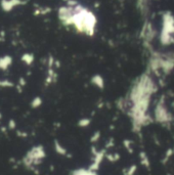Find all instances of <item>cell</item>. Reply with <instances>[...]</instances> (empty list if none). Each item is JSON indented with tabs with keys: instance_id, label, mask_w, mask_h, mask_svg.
I'll return each mask as SVG.
<instances>
[{
	"instance_id": "1",
	"label": "cell",
	"mask_w": 174,
	"mask_h": 175,
	"mask_svg": "<svg viewBox=\"0 0 174 175\" xmlns=\"http://www.w3.org/2000/svg\"><path fill=\"white\" fill-rule=\"evenodd\" d=\"M46 157L45 151L42 145H36L33 147L31 150L27 151V154L23 157L22 163L26 168H28L29 170L34 171L35 167L38 165H40L42 163V160Z\"/></svg>"
},
{
	"instance_id": "2",
	"label": "cell",
	"mask_w": 174,
	"mask_h": 175,
	"mask_svg": "<svg viewBox=\"0 0 174 175\" xmlns=\"http://www.w3.org/2000/svg\"><path fill=\"white\" fill-rule=\"evenodd\" d=\"M26 3H27V1H24V0H1L0 1L2 10L5 11V13H9L14 7Z\"/></svg>"
},
{
	"instance_id": "3",
	"label": "cell",
	"mask_w": 174,
	"mask_h": 175,
	"mask_svg": "<svg viewBox=\"0 0 174 175\" xmlns=\"http://www.w3.org/2000/svg\"><path fill=\"white\" fill-rule=\"evenodd\" d=\"M13 64V57L10 55H4L0 57V71L7 70Z\"/></svg>"
},
{
	"instance_id": "4",
	"label": "cell",
	"mask_w": 174,
	"mask_h": 175,
	"mask_svg": "<svg viewBox=\"0 0 174 175\" xmlns=\"http://www.w3.org/2000/svg\"><path fill=\"white\" fill-rule=\"evenodd\" d=\"M34 55L32 54V53H24L22 57H20V60H22V62L23 63H25L26 65H28V66H30L33 64L34 62Z\"/></svg>"
},
{
	"instance_id": "5",
	"label": "cell",
	"mask_w": 174,
	"mask_h": 175,
	"mask_svg": "<svg viewBox=\"0 0 174 175\" xmlns=\"http://www.w3.org/2000/svg\"><path fill=\"white\" fill-rule=\"evenodd\" d=\"M54 150L58 155H61V156L67 155V150L60 144V142H57V140L54 141Z\"/></svg>"
},
{
	"instance_id": "6",
	"label": "cell",
	"mask_w": 174,
	"mask_h": 175,
	"mask_svg": "<svg viewBox=\"0 0 174 175\" xmlns=\"http://www.w3.org/2000/svg\"><path fill=\"white\" fill-rule=\"evenodd\" d=\"M14 84L13 81L8 80V79H0V88H10V87H13Z\"/></svg>"
},
{
	"instance_id": "7",
	"label": "cell",
	"mask_w": 174,
	"mask_h": 175,
	"mask_svg": "<svg viewBox=\"0 0 174 175\" xmlns=\"http://www.w3.org/2000/svg\"><path fill=\"white\" fill-rule=\"evenodd\" d=\"M41 104H42V98H41L40 96H36V97H34L31 101V107L33 108V109H37Z\"/></svg>"
},
{
	"instance_id": "8",
	"label": "cell",
	"mask_w": 174,
	"mask_h": 175,
	"mask_svg": "<svg viewBox=\"0 0 174 175\" xmlns=\"http://www.w3.org/2000/svg\"><path fill=\"white\" fill-rule=\"evenodd\" d=\"M140 162L144 167H149L150 166V162H149V158L146 157V155L144 153L140 154Z\"/></svg>"
},
{
	"instance_id": "9",
	"label": "cell",
	"mask_w": 174,
	"mask_h": 175,
	"mask_svg": "<svg viewBox=\"0 0 174 175\" xmlns=\"http://www.w3.org/2000/svg\"><path fill=\"white\" fill-rule=\"evenodd\" d=\"M136 168L137 167L135 165H132L128 169H126V170L124 171V174H125V175H134L135 171H136Z\"/></svg>"
},
{
	"instance_id": "10",
	"label": "cell",
	"mask_w": 174,
	"mask_h": 175,
	"mask_svg": "<svg viewBox=\"0 0 174 175\" xmlns=\"http://www.w3.org/2000/svg\"><path fill=\"white\" fill-rule=\"evenodd\" d=\"M7 127H8V129H10V130L16 129V128H17V123H16V121H14L13 119H10V120L8 121Z\"/></svg>"
},
{
	"instance_id": "11",
	"label": "cell",
	"mask_w": 174,
	"mask_h": 175,
	"mask_svg": "<svg viewBox=\"0 0 174 175\" xmlns=\"http://www.w3.org/2000/svg\"><path fill=\"white\" fill-rule=\"evenodd\" d=\"M92 81L94 83L96 82V85L97 86H99V87H102L104 86V81H102V79L101 77H95L94 79H92Z\"/></svg>"
},
{
	"instance_id": "12",
	"label": "cell",
	"mask_w": 174,
	"mask_h": 175,
	"mask_svg": "<svg viewBox=\"0 0 174 175\" xmlns=\"http://www.w3.org/2000/svg\"><path fill=\"white\" fill-rule=\"evenodd\" d=\"M108 159L110 160L111 162H115V161H117V160H119V155H116V154L108 155Z\"/></svg>"
},
{
	"instance_id": "13",
	"label": "cell",
	"mask_w": 174,
	"mask_h": 175,
	"mask_svg": "<svg viewBox=\"0 0 174 175\" xmlns=\"http://www.w3.org/2000/svg\"><path fill=\"white\" fill-rule=\"evenodd\" d=\"M17 136H19V137H27V136H28V134L26 132H23V131H20V130L17 131Z\"/></svg>"
},
{
	"instance_id": "14",
	"label": "cell",
	"mask_w": 174,
	"mask_h": 175,
	"mask_svg": "<svg viewBox=\"0 0 174 175\" xmlns=\"http://www.w3.org/2000/svg\"><path fill=\"white\" fill-rule=\"evenodd\" d=\"M25 85H26V80H25V78H20V79L19 80V86L24 87Z\"/></svg>"
},
{
	"instance_id": "15",
	"label": "cell",
	"mask_w": 174,
	"mask_h": 175,
	"mask_svg": "<svg viewBox=\"0 0 174 175\" xmlns=\"http://www.w3.org/2000/svg\"><path fill=\"white\" fill-rule=\"evenodd\" d=\"M168 175H170V174H168Z\"/></svg>"
}]
</instances>
